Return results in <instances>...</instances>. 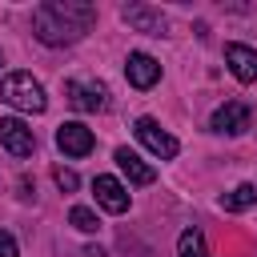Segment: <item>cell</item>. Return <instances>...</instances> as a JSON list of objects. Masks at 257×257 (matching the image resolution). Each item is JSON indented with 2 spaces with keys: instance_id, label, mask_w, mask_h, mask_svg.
Wrapping results in <instances>:
<instances>
[{
  "instance_id": "14",
  "label": "cell",
  "mask_w": 257,
  "mask_h": 257,
  "mask_svg": "<svg viewBox=\"0 0 257 257\" xmlns=\"http://www.w3.org/2000/svg\"><path fill=\"white\" fill-rule=\"evenodd\" d=\"M253 201H257V185H237L233 193H225V197H221V205H225L229 213H241V209H249Z\"/></svg>"
},
{
  "instance_id": "4",
  "label": "cell",
  "mask_w": 257,
  "mask_h": 257,
  "mask_svg": "<svg viewBox=\"0 0 257 257\" xmlns=\"http://www.w3.org/2000/svg\"><path fill=\"white\" fill-rule=\"evenodd\" d=\"M0 145L12 153V157H32L36 153V137L24 120L16 116H0Z\"/></svg>"
},
{
  "instance_id": "13",
  "label": "cell",
  "mask_w": 257,
  "mask_h": 257,
  "mask_svg": "<svg viewBox=\"0 0 257 257\" xmlns=\"http://www.w3.org/2000/svg\"><path fill=\"white\" fill-rule=\"evenodd\" d=\"M177 253L181 257H213L209 245H205V237H201V229H185L181 241H177Z\"/></svg>"
},
{
  "instance_id": "18",
  "label": "cell",
  "mask_w": 257,
  "mask_h": 257,
  "mask_svg": "<svg viewBox=\"0 0 257 257\" xmlns=\"http://www.w3.org/2000/svg\"><path fill=\"white\" fill-rule=\"evenodd\" d=\"M0 68H4V52H0Z\"/></svg>"
},
{
  "instance_id": "17",
  "label": "cell",
  "mask_w": 257,
  "mask_h": 257,
  "mask_svg": "<svg viewBox=\"0 0 257 257\" xmlns=\"http://www.w3.org/2000/svg\"><path fill=\"white\" fill-rule=\"evenodd\" d=\"M0 257H20V249H16V241H12V233H4V229H0Z\"/></svg>"
},
{
  "instance_id": "2",
  "label": "cell",
  "mask_w": 257,
  "mask_h": 257,
  "mask_svg": "<svg viewBox=\"0 0 257 257\" xmlns=\"http://www.w3.org/2000/svg\"><path fill=\"white\" fill-rule=\"evenodd\" d=\"M0 96L20 112H44L48 108V96H44L40 80H32V72H8L0 80Z\"/></svg>"
},
{
  "instance_id": "3",
  "label": "cell",
  "mask_w": 257,
  "mask_h": 257,
  "mask_svg": "<svg viewBox=\"0 0 257 257\" xmlns=\"http://www.w3.org/2000/svg\"><path fill=\"white\" fill-rule=\"evenodd\" d=\"M64 96H68V104L80 108V112H100L104 100H108V88H104L100 80H80V76H72V80H64Z\"/></svg>"
},
{
  "instance_id": "16",
  "label": "cell",
  "mask_w": 257,
  "mask_h": 257,
  "mask_svg": "<svg viewBox=\"0 0 257 257\" xmlns=\"http://www.w3.org/2000/svg\"><path fill=\"white\" fill-rule=\"evenodd\" d=\"M52 177H56V185H60V189H68V193H72V189L80 185V181H76V173H72V169H64V165H60V169H56Z\"/></svg>"
},
{
  "instance_id": "10",
  "label": "cell",
  "mask_w": 257,
  "mask_h": 257,
  "mask_svg": "<svg viewBox=\"0 0 257 257\" xmlns=\"http://www.w3.org/2000/svg\"><path fill=\"white\" fill-rule=\"evenodd\" d=\"M92 193H96V205L108 209V213H124L128 209V193L116 177H96L92 181Z\"/></svg>"
},
{
  "instance_id": "15",
  "label": "cell",
  "mask_w": 257,
  "mask_h": 257,
  "mask_svg": "<svg viewBox=\"0 0 257 257\" xmlns=\"http://www.w3.org/2000/svg\"><path fill=\"white\" fill-rule=\"evenodd\" d=\"M68 221H72L80 233H96V225H100V221H96V213H92V209H84V205H72Z\"/></svg>"
},
{
  "instance_id": "9",
  "label": "cell",
  "mask_w": 257,
  "mask_h": 257,
  "mask_svg": "<svg viewBox=\"0 0 257 257\" xmlns=\"http://www.w3.org/2000/svg\"><path fill=\"white\" fill-rule=\"evenodd\" d=\"M124 76H128L133 88H153V84L161 80V64H157L149 52H133V56L124 60Z\"/></svg>"
},
{
  "instance_id": "6",
  "label": "cell",
  "mask_w": 257,
  "mask_h": 257,
  "mask_svg": "<svg viewBox=\"0 0 257 257\" xmlns=\"http://www.w3.org/2000/svg\"><path fill=\"white\" fill-rule=\"evenodd\" d=\"M249 124H253V108H249L245 100H225V104L213 112V128H217V133L237 137V133H245Z\"/></svg>"
},
{
  "instance_id": "1",
  "label": "cell",
  "mask_w": 257,
  "mask_h": 257,
  "mask_svg": "<svg viewBox=\"0 0 257 257\" xmlns=\"http://www.w3.org/2000/svg\"><path fill=\"white\" fill-rule=\"evenodd\" d=\"M96 24V8L88 0H44L32 12V32L40 44H76L88 28Z\"/></svg>"
},
{
  "instance_id": "12",
  "label": "cell",
  "mask_w": 257,
  "mask_h": 257,
  "mask_svg": "<svg viewBox=\"0 0 257 257\" xmlns=\"http://www.w3.org/2000/svg\"><path fill=\"white\" fill-rule=\"evenodd\" d=\"M112 161L120 165V173H124L133 185H153V181H157V169H153V165H145L133 149H116V153H112Z\"/></svg>"
},
{
  "instance_id": "5",
  "label": "cell",
  "mask_w": 257,
  "mask_h": 257,
  "mask_svg": "<svg viewBox=\"0 0 257 257\" xmlns=\"http://www.w3.org/2000/svg\"><path fill=\"white\" fill-rule=\"evenodd\" d=\"M137 141H141L149 153L165 157V161H169V157H177V149H181V145H177V137H169L153 116H141V120H137Z\"/></svg>"
},
{
  "instance_id": "11",
  "label": "cell",
  "mask_w": 257,
  "mask_h": 257,
  "mask_svg": "<svg viewBox=\"0 0 257 257\" xmlns=\"http://www.w3.org/2000/svg\"><path fill=\"white\" fill-rule=\"evenodd\" d=\"M225 64L233 68L237 80H245V84L257 80V52H253L249 44H229V48H225Z\"/></svg>"
},
{
  "instance_id": "7",
  "label": "cell",
  "mask_w": 257,
  "mask_h": 257,
  "mask_svg": "<svg viewBox=\"0 0 257 257\" xmlns=\"http://www.w3.org/2000/svg\"><path fill=\"white\" fill-rule=\"evenodd\" d=\"M56 145H60V153H68V157H88L92 145H96V137H92V128H84L80 120H64V124L56 128Z\"/></svg>"
},
{
  "instance_id": "8",
  "label": "cell",
  "mask_w": 257,
  "mask_h": 257,
  "mask_svg": "<svg viewBox=\"0 0 257 257\" xmlns=\"http://www.w3.org/2000/svg\"><path fill=\"white\" fill-rule=\"evenodd\" d=\"M120 16H124V24H128V28L149 32V36H161V32L169 28V20H165L157 8H149V4H124V8H120Z\"/></svg>"
}]
</instances>
